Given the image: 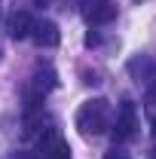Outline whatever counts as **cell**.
<instances>
[{"mask_svg":"<svg viewBox=\"0 0 156 159\" xmlns=\"http://www.w3.org/2000/svg\"><path fill=\"white\" fill-rule=\"evenodd\" d=\"M74 125H77L83 135H101L110 129V104L104 98H89L80 104L77 116H74Z\"/></svg>","mask_w":156,"mask_h":159,"instance_id":"cell-1","label":"cell"},{"mask_svg":"<svg viewBox=\"0 0 156 159\" xmlns=\"http://www.w3.org/2000/svg\"><path fill=\"white\" fill-rule=\"evenodd\" d=\"M138 135V107L135 101H122L117 110V119H113V138L122 144V141H132Z\"/></svg>","mask_w":156,"mask_h":159,"instance_id":"cell-2","label":"cell"},{"mask_svg":"<svg viewBox=\"0 0 156 159\" xmlns=\"http://www.w3.org/2000/svg\"><path fill=\"white\" fill-rule=\"evenodd\" d=\"M34 156L37 159H71V147L55 129H43V138H40V147Z\"/></svg>","mask_w":156,"mask_h":159,"instance_id":"cell-3","label":"cell"},{"mask_svg":"<svg viewBox=\"0 0 156 159\" xmlns=\"http://www.w3.org/2000/svg\"><path fill=\"white\" fill-rule=\"evenodd\" d=\"M31 40L37 43L40 49H55V46H58V40H61V31H58V25H55V21L40 19V21H34Z\"/></svg>","mask_w":156,"mask_h":159,"instance_id":"cell-4","label":"cell"},{"mask_svg":"<svg viewBox=\"0 0 156 159\" xmlns=\"http://www.w3.org/2000/svg\"><path fill=\"white\" fill-rule=\"evenodd\" d=\"M117 19V3L113 0H98V3H92V9L86 12V21L89 25H110V21Z\"/></svg>","mask_w":156,"mask_h":159,"instance_id":"cell-5","label":"cell"},{"mask_svg":"<svg viewBox=\"0 0 156 159\" xmlns=\"http://www.w3.org/2000/svg\"><path fill=\"white\" fill-rule=\"evenodd\" d=\"M34 16L31 12H16L12 19H9V34H12V40H28L31 37V31H34Z\"/></svg>","mask_w":156,"mask_h":159,"instance_id":"cell-6","label":"cell"},{"mask_svg":"<svg viewBox=\"0 0 156 159\" xmlns=\"http://www.w3.org/2000/svg\"><path fill=\"white\" fill-rule=\"evenodd\" d=\"M129 74L138 77V80H147V83H150V80H156V64L147 58V55H135V58L129 61Z\"/></svg>","mask_w":156,"mask_h":159,"instance_id":"cell-7","label":"cell"},{"mask_svg":"<svg viewBox=\"0 0 156 159\" xmlns=\"http://www.w3.org/2000/svg\"><path fill=\"white\" fill-rule=\"evenodd\" d=\"M104 159H132V153L122 150V147H110V150L104 153Z\"/></svg>","mask_w":156,"mask_h":159,"instance_id":"cell-8","label":"cell"},{"mask_svg":"<svg viewBox=\"0 0 156 159\" xmlns=\"http://www.w3.org/2000/svg\"><path fill=\"white\" fill-rule=\"evenodd\" d=\"M98 43H101L98 34H86V46H98Z\"/></svg>","mask_w":156,"mask_h":159,"instance_id":"cell-9","label":"cell"},{"mask_svg":"<svg viewBox=\"0 0 156 159\" xmlns=\"http://www.w3.org/2000/svg\"><path fill=\"white\" fill-rule=\"evenodd\" d=\"M147 104H156V86L147 89Z\"/></svg>","mask_w":156,"mask_h":159,"instance_id":"cell-10","label":"cell"},{"mask_svg":"<svg viewBox=\"0 0 156 159\" xmlns=\"http://www.w3.org/2000/svg\"><path fill=\"white\" fill-rule=\"evenodd\" d=\"M150 125H153V135H156V116H150Z\"/></svg>","mask_w":156,"mask_h":159,"instance_id":"cell-11","label":"cell"}]
</instances>
